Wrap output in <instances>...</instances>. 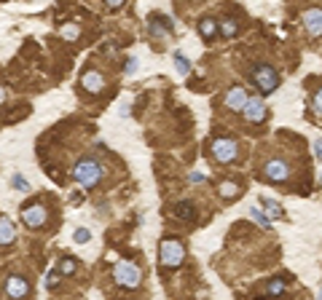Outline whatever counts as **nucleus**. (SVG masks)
I'll use <instances>...</instances> for the list:
<instances>
[{"instance_id":"f257e3e1","label":"nucleus","mask_w":322,"mask_h":300,"mask_svg":"<svg viewBox=\"0 0 322 300\" xmlns=\"http://www.w3.org/2000/svg\"><path fill=\"white\" fill-rule=\"evenodd\" d=\"M73 177L78 180L83 188H94V185L102 183V177H105V169H102V163H97L94 158H83V161L76 163V169H73Z\"/></svg>"},{"instance_id":"f03ea898","label":"nucleus","mask_w":322,"mask_h":300,"mask_svg":"<svg viewBox=\"0 0 322 300\" xmlns=\"http://www.w3.org/2000/svg\"><path fill=\"white\" fill-rule=\"evenodd\" d=\"M250 78L263 94H271L274 89L279 86V72L274 70V67H268V65H255L252 72H250Z\"/></svg>"},{"instance_id":"7ed1b4c3","label":"nucleus","mask_w":322,"mask_h":300,"mask_svg":"<svg viewBox=\"0 0 322 300\" xmlns=\"http://www.w3.org/2000/svg\"><path fill=\"white\" fill-rule=\"evenodd\" d=\"M161 263L166 265V268H177V265L186 260V250H183V244L180 241H175V239H166V241H161Z\"/></svg>"},{"instance_id":"20e7f679","label":"nucleus","mask_w":322,"mask_h":300,"mask_svg":"<svg viewBox=\"0 0 322 300\" xmlns=\"http://www.w3.org/2000/svg\"><path fill=\"white\" fill-rule=\"evenodd\" d=\"M113 276H116V281L121 287H126V290H134V287H140V268L132 263H118L116 268H113Z\"/></svg>"},{"instance_id":"39448f33","label":"nucleus","mask_w":322,"mask_h":300,"mask_svg":"<svg viewBox=\"0 0 322 300\" xmlns=\"http://www.w3.org/2000/svg\"><path fill=\"white\" fill-rule=\"evenodd\" d=\"M237 153H239V148L231 137H217L215 142H212V156L220 163H231L234 158H237Z\"/></svg>"},{"instance_id":"423d86ee","label":"nucleus","mask_w":322,"mask_h":300,"mask_svg":"<svg viewBox=\"0 0 322 300\" xmlns=\"http://www.w3.org/2000/svg\"><path fill=\"white\" fill-rule=\"evenodd\" d=\"M46 217H49V212H46L43 204H32V207L22 209V220H25L27 228H40L46 223Z\"/></svg>"},{"instance_id":"0eeeda50","label":"nucleus","mask_w":322,"mask_h":300,"mask_svg":"<svg viewBox=\"0 0 322 300\" xmlns=\"http://www.w3.org/2000/svg\"><path fill=\"white\" fill-rule=\"evenodd\" d=\"M263 174H266L268 180H274V183H285V180L290 177V166H287L282 158H271V161L263 166Z\"/></svg>"},{"instance_id":"6e6552de","label":"nucleus","mask_w":322,"mask_h":300,"mask_svg":"<svg viewBox=\"0 0 322 300\" xmlns=\"http://www.w3.org/2000/svg\"><path fill=\"white\" fill-rule=\"evenodd\" d=\"M244 118L250 123H261L263 118H266V105H263V99H258V97H250L247 99V105H244Z\"/></svg>"},{"instance_id":"1a4fd4ad","label":"nucleus","mask_w":322,"mask_h":300,"mask_svg":"<svg viewBox=\"0 0 322 300\" xmlns=\"http://www.w3.org/2000/svg\"><path fill=\"white\" fill-rule=\"evenodd\" d=\"M80 86H83L89 94H100L102 89H105V75L97 72V70H86L83 78H80Z\"/></svg>"},{"instance_id":"9d476101","label":"nucleus","mask_w":322,"mask_h":300,"mask_svg":"<svg viewBox=\"0 0 322 300\" xmlns=\"http://www.w3.org/2000/svg\"><path fill=\"white\" fill-rule=\"evenodd\" d=\"M5 292H8V298L19 300L30 292V284H27L25 276H8V279H5Z\"/></svg>"},{"instance_id":"9b49d317","label":"nucleus","mask_w":322,"mask_h":300,"mask_svg":"<svg viewBox=\"0 0 322 300\" xmlns=\"http://www.w3.org/2000/svg\"><path fill=\"white\" fill-rule=\"evenodd\" d=\"M247 99H250V97H247L244 89H242V86H234L231 92L226 94V107H228V110H244Z\"/></svg>"},{"instance_id":"f8f14e48","label":"nucleus","mask_w":322,"mask_h":300,"mask_svg":"<svg viewBox=\"0 0 322 300\" xmlns=\"http://www.w3.org/2000/svg\"><path fill=\"white\" fill-rule=\"evenodd\" d=\"M303 24L312 35H322V8H309L303 14Z\"/></svg>"},{"instance_id":"ddd939ff","label":"nucleus","mask_w":322,"mask_h":300,"mask_svg":"<svg viewBox=\"0 0 322 300\" xmlns=\"http://www.w3.org/2000/svg\"><path fill=\"white\" fill-rule=\"evenodd\" d=\"M16 236V225L8 217H0V244H11Z\"/></svg>"},{"instance_id":"4468645a","label":"nucleus","mask_w":322,"mask_h":300,"mask_svg":"<svg viewBox=\"0 0 322 300\" xmlns=\"http://www.w3.org/2000/svg\"><path fill=\"white\" fill-rule=\"evenodd\" d=\"M175 214H177L180 220H193V217H196V209H193L191 201H180V204L175 207Z\"/></svg>"},{"instance_id":"2eb2a0df","label":"nucleus","mask_w":322,"mask_h":300,"mask_svg":"<svg viewBox=\"0 0 322 300\" xmlns=\"http://www.w3.org/2000/svg\"><path fill=\"white\" fill-rule=\"evenodd\" d=\"M263 209H266V214H271V217H285V212H282V207H279V204L277 201H271V199H268V196H263Z\"/></svg>"},{"instance_id":"dca6fc26","label":"nucleus","mask_w":322,"mask_h":300,"mask_svg":"<svg viewBox=\"0 0 322 300\" xmlns=\"http://www.w3.org/2000/svg\"><path fill=\"white\" fill-rule=\"evenodd\" d=\"M220 32H223L226 38H234V35L239 32V22H237V19H223V22H220Z\"/></svg>"},{"instance_id":"f3484780","label":"nucleus","mask_w":322,"mask_h":300,"mask_svg":"<svg viewBox=\"0 0 322 300\" xmlns=\"http://www.w3.org/2000/svg\"><path fill=\"white\" fill-rule=\"evenodd\" d=\"M250 217L255 220V223L261 225V228H271V220H268V217H266V214H263L258 207H250Z\"/></svg>"},{"instance_id":"a211bd4d","label":"nucleus","mask_w":322,"mask_h":300,"mask_svg":"<svg viewBox=\"0 0 322 300\" xmlns=\"http://www.w3.org/2000/svg\"><path fill=\"white\" fill-rule=\"evenodd\" d=\"M199 32H201V38L210 41V38L215 35V22H212V19H201L199 22Z\"/></svg>"},{"instance_id":"6ab92c4d","label":"nucleus","mask_w":322,"mask_h":300,"mask_svg":"<svg viewBox=\"0 0 322 300\" xmlns=\"http://www.w3.org/2000/svg\"><path fill=\"white\" fill-rule=\"evenodd\" d=\"M175 70L180 72V75H188V72H191V62L183 54H175Z\"/></svg>"},{"instance_id":"aec40b11","label":"nucleus","mask_w":322,"mask_h":300,"mask_svg":"<svg viewBox=\"0 0 322 300\" xmlns=\"http://www.w3.org/2000/svg\"><path fill=\"white\" fill-rule=\"evenodd\" d=\"M285 279H271L268 281V295H282V292H285Z\"/></svg>"},{"instance_id":"412c9836","label":"nucleus","mask_w":322,"mask_h":300,"mask_svg":"<svg viewBox=\"0 0 322 300\" xmlns=\"http://www.w3.org/2000/svg\"><path fill=\"white\" fill-rule=\"evenodd\" d=\"M73 239H76V244H86V241L91 239L89 228H76V231H73Z\"/></svg>"},{"instance_id":"4be33fe9","label":"nucleus","mask_w":322,"mask_h":300,"mask_svg":"<svg viewBox=\"0 0 322 300\" xmlns=\"http://www.w3.org/2000/svg\"><path fill=\"white\" fill-rule=\"evenodd\" d=\"M220 193L226 196V199H234V196L239 193V188L234 183H220Z\"/></svg>"},{"instance_id":"5701e85b","label":"nucleus","mask_w":322,"mask_h":300,"mask_svg":"<svg viewBox=\"0 0 322 300\" xmlns=\"http://www.w3.org/2000/svg\"><path fill=\"white\" fill-rule=\"evenodd\" d=\"M78 35H80L78 27H73V24H65V27H62V38H67V41H76Z\"/></svg>"},{"instance_id":"b1692460","label":"nucleus","mask_w":322,"mask_h":300,"mask_svg":"<svg viewBox=\"0 0 322 300\" xmlns=\"http://www.w3.org/2000/svg\"><path fill=\"white\" fill-rule=\"evenodd\" d=\"M59 271H62V274H73V271H76V260L65 257V260H62V265H59Z\"/></svg>"},{"instance_id":"393cba45","label":"nucleus","mask_w":322,"mask_h":300,"mask_svg":"<svg viewBox=\"0 0 322 300\" xmlns=\"http://www.w3.org/2000/svg\"><path fill=\"white\" fill-rule=\"evenodd\" d=\"M151 32H153V35H156V38H164V41H166V38H169V30H166V27H159L156 22H153V24H151Z\"/></svg>"},{"instance_id":"a878e982","label":"nucleus","mask_w":322,"mask_h":300,"mask_svg":"<svg viewBox=\"0 0 322 300\" xmlns=\"http://www.w3.org/2000/svg\"><path fill=\"white\" fill-rule=\"evenodd\" d=\"M70 204H73V207H80V204H83V193H80V190H73V193H70Z\"/></svg>"},{"instance_id":"bb28decb","label":"nucleus","mask_w":322,"mask_h":300,"mask_svg":"<svg viewBox=\"0 0 322 300\" xmlns=\"http://www.w3.org/2000/svg\"><path fill=\"white\" fill-rule=\"evenodd\" d=\"M14 188H19V190H27L30 185H27V180H25V177H19V174H16V177H14Z\"/></svg>"},{"instance_id":"cd10ccee","label":"nucleus","mask_w":322,"mask_h":300,"mask_svg":"<svg viewBox=\"0 0 322 300\" xmlns=\"http://www.w3.org/2000/svg\"><path fill=\"white\" fill-rule=\"evenodd\" d=\"M314 110H317L320 115H322V89H320L317 94H314Z\"/></svg>"},{"instance_id":"c85d7f7f","label":"nucleus","mask_w":322,"mask_h":300,"mask_svg":"<svg viewBox=\"0 0 322 300\" xmlns=\"http://www.w3.org/2000/svg\"><path fill=\"white\" fill-rule=\"evenodd\" d=\"M56 281H59V271H51V274H49V281H46V284H49V287H54Z\"/></svg>"},{"instance_id":"c756f323","label":"nucleus","mask_w":322,"mask_h":300,"mask_svg":"<svg viewBox=\"0 0 322 300\" xmlns=\"http://www.w3.org/2000/svg\"><path fill=\"white\" fill-rule=\"evenodd\" d=\"M314 153H317V158L322 161V137H320V139H314Z\"/></svg>"},{"instance_id":"7c9ffc66","label":"nucleus","mask_w":322,"mask_h":300,"mask_svg":"<svg viewBox=\"0 0 322 300\" xmlns=\"http://www.w3.org/2000/svg\"><path fill=\"white\" fill-rule=\"evenodd\" d=\"M188 180L196 185V183H201V180H204V174H201V172H191V177H188Z\"/></svg>"},{"instance_id":"2f4dec72","label":"nucleus","mask_w":322,"mask_h":300,"mask_svg":"<svg viewBox=\"0 0 322 300\" xmlns=\"http://www.w3.org/2000/svg\"><path fill=\"white\" fill-rule=\"evenodd\" d=\"M134 67H137V59H129V62H126V75H132V72H134Z\"/></svg>"},{"instance_id":"473e14b6","label":"nucleus","mask_w":322,"mask_h":300,"mask_svg":"<svg viewBox=\"0 0 322 300\" xmlns=\"http://www.w3.org/2000/svg\"><path fill=\"white\" fill-rule=\"evenodd\" d=\"M3 99H5V89L0 86V102H3Z\"/></svg>"},{"instance_id":"72a5a7b5","label":"nucleus","mask_w":322,"mask_h":300,"mask_svg":"<svg viewBox=\"0 0 322 300\" xmlns=\"http://www.w3.org/2000/svg\"><path fill=\"white\" fill-rule=\"evenodd\" d=\"M258 300H263V298H258Z\"/></svg>"}]
</instances>
